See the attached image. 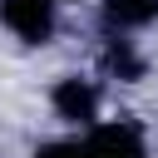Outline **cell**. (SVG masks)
I'll return each mask as SVG.
<instances>
[{
	"label": "cell",
	"mask_w": 158,
	"mask_h": 158,
	"mask_svg": "<svg viewBox=\"0 0 158 158\" xmlns=\"http://www.w3.org/2000/svg\"><path fill=\"white\" fill-rule=\"evenodd\" d=\"M104 15L118 30H138V25L158 20V0H104Z\"/></svg>",
	"instance_id": "277c9868"
},
{
	"label": "cell",
	"mask_w": 158,
	"mask_h": 158,
	"mask_svg": "<svg viewBox=\"0 0 158 158\" xmlns=\"http://www.w3.org/2000/svg\"><path fill=\"white\" fill-rule=\"evenodd\" d=\"M0 20L25 44H44L54 30V5L49 0H0Z\"/></svg>",
	"instance_id": "6da1fadb"
},
{
	"label": "cell",
	"mask_w": 158,
	"mask_h": 158,
	"mask_svg": "<svg viewBox=\"0 0 158 158\" xmlns=\"http://www.w3.org/2000/svg\"><path fill=\"white\" fill-rule=\"evenodd\" d=\"M35 158H84V153H79V143H44Z\"/></svg>",
	"instance_id": "5b68a950"
},
{
	"label": "cell",
	"mask_w": 158,
	"mask_h": 158,
	"mask_svg": "<svg viewBox=\"0 0 158 158\" xmlns=\"http://www.w3.org/2000/svg\"><path fill=\"white\" fill-rule=\"evenodd\" d=\"M79 153L84 158H148V148H143V138H138L133 123H99L79 143Z\"/></svg>",
	"instance_id": "7a4b0ae2"
},
{
	"label": "cell",
	"mask_w": 158,
	"mask_h": 158,
	"mask_svg": "<svg viewBox=\"0 0 158 158\" xmlns=\"http://www.w3.org/2000/svg\"><path fill=\"white\" fill-rule=\"evenodd\" d=\"M94 104H99V94H94L84 79H59V84H54V109H59V118H94Z\"/></svg>",
	"instance_id": "3957f363"
},
{
	"label": "cell",
	"mask_w": 158,
	"mask_h": 158,
	"mask_svg": "<svg viewBox=\"0 0 158 158\" xmlns=\"http://www.w3.org/2000/svg\"><path fill=\"white\" fill-rule=\"evenodd\" d=\"M49 5H59V0H49Z\"/></svg>",
	"instance_id": "8992f818"
}]
</instances>
